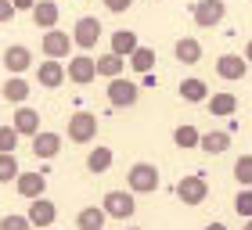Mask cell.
I'll use <instances>...</instances> for the list:
<instances>
[{
    "label": "cell",
    "instance_id": "cell-1",
    "mask_svg": "<svg viewBox=\"0 0 252 230\" xmlns=\"http://www.w3.org/2000/svg\"><path fill=\"white\" fill-rule=\"evenodd\" d=\"M126 183H130L133 194H155L158 191V166L152 162H133L126 172Z\"/></svg>",
    "mask_w": 252,
    "mask_h": 230
},
{
    "label": "cell",
    "instance_id": "cell-2",
    "mask_svg": "<svg viewBox=\"0 0 252 230\" xmlns=\"http://www.w3.org/2000/svg\"><path fill=\"white\" fill-rule=\"evenodd\" d=\"M137 101H141V86L137 83H130V79H123V76L108 79V105L112 108H133Z\"/></svg>",
    "mask_w": 252,
    "mask_h": 230
},
{
    "label": "cell",
    "instance_id": "cell-3",
    "mask_svg": "<svg viewBox=\"0 0 252 230\" xmlns=\"http://www.w3.org/2000/svg\"><path fill=\"white\" fill-rule=\"evenodd\" d=\"M177 198L184 201V205H191V209L209 198V183H205L202 172H194V176H180V180H177Z\"/></svg>",
    "mask_w": 252,
    "mask_h": 230
},
{
    "label": "cell",
    "instance_id": "cell-4",
    "mask_svg": "<svg viewBox=\"0 0 252 230\" xmlns=\"http://www.w3.org/2000/svg\"><path fill=\"white\" fill-rule=\"evenodd\" d=\"M101 209L108 212V220H130L137 212V201H133V191H108Z\"/></svg>",
    "mask_w": 252,
    "mask_h": 230
},
{
    "label": "cell",
    "instance_id": "cell-5",
    "mask_svg": "<svg viewBox=\"0 0 252 230\" xmlns=\"http://www.w3.org/2000/svg\"><path fill=\"white\" fill-rule=\"evenodd\" d=\"M97 40H101V18H94V15H83L72 26V43L79 51H94L97 47Z\"/></svg>",
    "mask_w": 252,
    "mask_h": 230
},
{
    "label": "cell",
    "instance_id": "cell-6",
    "mask_svg": "<svg viewBox=\"0 0 252 230\" xmlns=\"http://www.w3.org/2000/svg\"><path fill=\"white\" fill-rule=\"evenodd\" d=\"M94 137H97V115H90V112L68 115V141L72 144H90Z\"/></svg>",
    "mask_w": 252,
    "mask_h": 230
},
{
    "label": "cell",
    "instance_id": "cell-7",
    "mask_svg": "<svg viewBox=\"0 0 252 230\" xmlns=\"http://www.w3.org/2000/svg\"><path fill=\"white\" fill-rule=\"evenodd\" d=\"M191 15H194V26H198V29H213V26H220V22H223L227 4H223V0H198Z\"/></svg>",
    "mask_w": 252,
    "mask_h": 230
},
{
    "label": "cell",
    "instance_id": "cell-8",
    "mask_svg": "<svg viewBox=\"0 0 252 230\" xmlns=\"http://www.w3.org/2000/svg\"><path fill=\"white\" fill-rule=\"evenodd\" d=\"M65 79H72V83H79V86L94 83V79H97V61H94L90 54H76V58H68Z\"/></svg>",
    "mask_w": 252,
    "mask_h": 230
},
{
    "label": "cell",
    "instance_id": "cell-9",
    "mask_svg": "<svg viewBox=\"0 0 252 230\" xmlns=\"http://www.w3.org/2000/svg\"><path fill=\"white\" fill-rule=\"evenodd\" d=\"M40 47H43V54H47V58H68L76 43H72V32H62L58 26H54V29H47V32H43Z\"/></svg>",
    "mask_w": 252,
    "mask_h": 230
},
{
    "label": "cell",
    "instance_id": "cell-10",
    "mask_svg": "<svg viewBox=\"0 0 252 230\" xmlns=\"http://www.w3.org/2000/svg\"><path fill=\"white\" fill-rule=\"evenodd\" d=\"M216 76L227 79V83H238V79H245V76H249L245 54H220V58H216Z\"/></svg>",
    "mask_w": 252,
    "mask_h": 230
},
{
    "label": "cell",
    "instance_id": "cell-11",
    "mask_svg": "<svg viewBox=\"0 0 252 230\" xmlns=\"http://www.w3.org/2000/svg\"><path fill=\"white\" fill-rule=\"evenodd\" d=\"M36 79H40L43 90H58V86L65 83V65H62V58H47V61H40Z\"/></svg>",
    "mask_w": 252,
    "mask_h": 230
},
{
    "label": "cell",
    "instance_id": "cell-12",
    "mask_svg": "<svg viewBox=\"0 0 252 230\" xmlns=\"http://www.w3.org/2000/svg\"><path fill=\"white\" fill-rule=\"evenodd\" d=\"M15 191L22 194V198H40L43 191H47V176H43V172H18L15 176Z\"/></svg>",
    "mask_w": 252,
    "mask_h": 230
},
{
    "label": "cell",
    "instance_id": "cell-13",
    "mask_svg": "<svg viewBox=\"0 0 252 230\" xmlns=\"http://www.w3.org/2000/svg\"><path fill=\"white\" fill-rule=\"evenodd\" d=\"M58 151H62V133H51V130L32 133V155L36 158H54Z\"/></svg>",
    "mask_w": 252,
    "mask_h": 230
},
{
    "label": "cell",
    "instance_id": "cell-14",
    "mask_svg": "<svg viewBox=\"0 0 252 230\" xmlns=\"http://www.w3.org/2000/svg\"><path fill=\"white\" fill-rule=\"evenodd\" d=\"M205 108H209V115H216V119H227V115L238 112V97L231 90H216V94L205 97Z\"/></svg>",
    "mask_w": 252,
    "mask_h": 230
},
{
    "label": "cell",
    "instance_id": "cell-15",
    "mask_svg": "<svg viewBox=\"0 0 252 230\" xmlns=\"http://www.w3.org/2000/svg\"><path fill=\"white\" fill-rule=\"evenodd\" d=\"M29 15H32V22H36V29H54V26H58L62 7L54 4V0H36V4L29 7Z\"/></svg>",
    "mask_w": 252,
    "mask_h": 230
},
{
    "label": "cell",
    "instance_id": "cell-16",
    "mask_svg": "<svg viewBox=\"0 0 252 230\" xmlns=\"http://www.w3.org/2000/svg\"><path fill=\"white\" fill-rule=\"evenodd\" d=\"M54 220H58L54 201H47L43 194H40V198H32V205H29V223L32 227H54Z\"/></svg>",
    "mask_w": 252,
    "mask_h": 230
},
{
    "label": "cell",
    "instance_id": "cell-17",
    "mask_svg": "<svg viewBox=\"0 0 252 230\" xmlns=\"http://www.w3.org/2000/svg\"><path fill=\"white\" fill-rule=\"evenodd\" d=\"M29 65H32V51H29V47L15 43V47H7V51H4V68H7L11 76H22Z\"/></svg>",
    "mask_w": 252,
    "mask_h": 230
},
{
    "label": "cell",
    "instance_id": "cell-18",
    "mask_svg": "<svg viewBox=\"0 0 252 230\" xmlns=\"http://www.w3.org/2000/svg\"><path fill=\"white\" fill-rule=\"evenodd\" d=\"M11 126H15L22 137H32V133L40 130V112L29 108V105H18V112L11 115Z\"/></svg>",
    "mask_w": 252,
    "mask_h": 230
},
{
    "label": "cell",
    "instance_id": "cell-19",
    "mask_svg": "<svg viewBox=\"0 0 252 230\" xmlns=\"http://www.w3.org/2000/svg\"><path fill=\"white\" fill-rule=\"evenodd\" d=\"M198 147L205 155H223L227 147H231V133H227V130H209V133H202Z\"/></svg>",
    "mask_w": 252,
    "mask_h": 230
},
{
    "label": "cell",
    "instance_id": "cell-20",
    "mask_svg": "<svg viewBox=\"0 0 252 230\" xmlns=\"http://www.w3.org/2000/svg\"><path fill=\"white\" fill-rule=\"evenodd\" d=\"M108 223V212L101 209V205H90V209H79L76 212V227L79 230H101Z\"/></svg>",
    "mask_w": 252,
    "mask_h": 230
},
{
    "label": "cell",
    "instance_id": "cell-21",
    "mask_svg": "<svg viewBox=\"0 0 252 230\" xmlns=\"http://www.w3.org/2000/svg\"><path fill=\"white\" fill-rule=\"evenodd\" d=\"M173 54H177V61H184V65H198L202 61V43L194 36H184V40L173 43Z\"/></svg>",
    "mask_w": 252,
    "mask_h": 230
},
{
    "label": "cell",
    "instance_id": "cell-22",
    "mask_svg": "<svg viewBox=\"0 0 252 230\" xmlns=\"http://www.w3.org/2000/svg\"><path fill=\"white\" fill-rule=\"evenodd\" d=\"M180 97L188 101V105H205V97H209V86H205V79H184L180 83Z\"/></svg>",
    "mask_w": 252,
    "mask_h": 230
},
{
    "label": "cell",
    "instance_id": "cell-23",
    "mask_svg": "<svg viewBox=\"0 0 252 230\" xmlns=\"http://www.w3.org/2000/svg\"><path fill=\"white\" fill-rule=\"evenodd\" d=\"M123 68H126V58L116 54V51H108V54H101V58H97V76H105V79L123 76Z\"/></svg>",
    "mask_w": 252,
    "mask_h": 230
},
{
    "label": "cell",
    "instance_id": "cell-24",
    "mask_svg": "<svg viewBox=\"0 0 252 230\" xmlns=\"http://www.w3.org/2000/svg\"><path fill=\"white\" fill-rule=\"evenodd\" d=\"M32 94L29 83L22 76H7V83H4V97L11 101V105H26V97Z\"/></svg>",
    "mask_w": 252,
    "mask_h": 230
},
{
    "label": "cell",
    "instance_id": "cell-25",
    "mask_svg": "<svg viewBox=\"0 0 252 230\" xmlns=\"http://www.w3.org/2000/svg\"><path fill=\"white\" fill-rule=\"evenodd\" d=\"M126 61H130V68H133L137 76H144V72H152V68H155V51H152V47H141V43H137V51L126 58Z\"/></svg>",
    "mask_w": 252,
    "mask_h": 230
},
{
    "label": "cell",
    "instance_id": "cell-26",
    "mask_svg": "<svg viewBox=\"0 0 252 230\" xmlns=\"http://www.w3.org/2000/svg\"><path fill=\"white\" fill-rule=\"evenodd\" d=\"M112 162H116L112 147H90V155H87V169H90V172H108Z\"/></svg>",
    "mask_w": 252,
    "mask_h": 230
},
{
    "label": "cell",
    "instance_id": "cell-27",
    "mask_svg": "<svg viewBox=\"0 0 252 230\" xmlns=\"http://www.w3.org/2000/svg\"><path fill=\"white\" fill-rule=\"evenodd\" d=\"M112 51L123 54V58H130L137 51V32L133 29H119V32H112Z\"/></svg>",
    "mask_w": 252,
    "mask_h": 230
},
{
    "label": "cell",
    "instance_id": "cell-28",
    "mask_svg": "<svg viewBox=\"0 0 252 230\" xmlns=\"http://www.w3.org/2000/svg\"><path fill=\"white\" fill-rule=\"evenodd\" d=\"M198 141H202V133L194 130V126H188V122L173 130V144L177 147H198Z\"/></svg>",
    "mask_w": 252,
    "mask_h": 230
},
{
    "label": "cell",
    "instance_id": "cell-29",
    "mask_svg": "<svg viewBox=\"0 0 252 230\" xmlns=\"http://www.w3.org/2000/svg\"><path fill=\"white\" fill-rule=\"evenodd\" d=\"M18 158H15V151H0V183H11L18 176Z\"/></svg>",
    "mask_w": 252,
    "mask_h": 230
},
{
    "label": "cell",
    "instance_id": "cell-30",
    "mask_svg": "<svg viewBox=\"0 0 252 230\" xmlns=\"http://www.w3.org/2000/svg\"><path fill=\"white\" fill-rule=\"evenodd\" d=\"M234 180L242 183V187H252V155H242L234 162Z\"/></svg>",
    "mask_w": 252,
    "mask_h": 230
},
{
    "label": "cell",
    "instance_id": "cell-31",
    "mask_svg": "<svg viewBox=\"0 0 252 230\" xmlns=\"http://www.w3.org/2000/svg\"><path fill=\"white\" fill-rule=\"evenodd\" d=\"M234 212L242 216V220H249V216H252V187H242V191H238V198H234Z\"/></svg>",
    "mask_w": 252,
    "mask_h": 230
},
{
    "label": "cell",
    "instance_id": "cell-32",
    "mask_svg": "<svg viewBox=\"0 0 252 230\" xmlns=\"http://www.w3.org/2000/svg\"><path fill=\"white\" fill-rule=\"evenodd\" d=\"M18 130H15V126H0V151H15V147H18Z\"/></svg>",
    "mask_w": 252,
    "mask_h": 230
},
{
    "label": "cell",
    "instance_id": "cell-33",
    "mask_svg": "<svg viewBox=\"0 0 252 230\" xmlns=\"http://www.w3.org/2000/svg\"><path fill=\"white\" fill-rule=\"evenodd\" d=\"M29 216H4L0 220V230H29Z\"/></svg>",
    "mask_w": 252,
    "mask_h": 230
},
{
    "label": "cell",
    "instance_id": "cell-34",
    "mask_svg": "<svg viewBox=\"0 0 252 230\" xmlns=\"http://www.w3.org/2000/svg\"><path fill=\"white\" fill-rule=\"evenodd\" d=\"M101 4H105L112 15H123V11H130V7H133V0H101Z\"/></svg>",
    "mask_w": 252,
    "mask_h": 230
},
{
    "label": "cell",
    "instance_id": "cell-35",
    "mask_svg": "<svg viewBox=\"0 0 252 230\" xmlns=\"http://www.w3.org/2000/svg\"><path fill=\"white\" fill-rule=\"evenodd\" d=\"M15 15H18V7L11 4V0H0V22H11Z\"/></svg>",
    "mask_w": 252,
    "mask_h": 230
},
{
    "label": "cell",
    "instance_id": "cell-36",
    "mask_svg": "<svg viewBox=\"0 0 252 230\" xmlns=\"http://www.w3.org/2000/svg\"><path fill=\"white\" fill-rule=\"evenodd\" d=\"M11 4H15V7H18V11H29V7H32V4H36V0H11Z\"/></svg>",
    "mask_w": 252,
    "mask_h": 230
},
{
    "label": "cell",
    "instance_id": "cell-37",
    "mask_svg": "<svg viewBox=\"0 0 252 230\" xmlns=\"http://www.w3.org/2000/svg\"><path fill=\"white\" fill-rule=\"evenodd\" d=\"M245 61L252 65V40H249V47H245Z\"/></svg>",
    "mask_w": 252,
    "mask_h": 230
},
{
    "label": "cell",
    "instance_id": "cell-38",
    "mask_svg": "<svg viewBox=\"0 0 252 230\" xmlns=\"http://www.w3.org/2000/svg\"><path fill=\"white\" fill-rule=\"evenodd\" d=\"M245 230H252V216H249V220H245Z\"/></svg>",
    "mask_w": 252,
    "mask_h": 230
},
{
    "label": "cell",
    "instance_id": "cell-39",
    "mask_svg": "<svg viewBox=\"0 0 252 230\" xmlns=\"http://www.w3.org/2000/svg\"><path fill=\"white\" fill-rule=\"evenodd\" d=\"M152 4H155V0H152Z\"/></svg>",
    "mask_w": 252,
    "mask_h": 230
}]
</instances>
